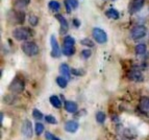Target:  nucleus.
<instances>
[{
  "mask_svg": "<svg viewBox=\"0 0 149 140\" xmlns=\"http://www.w3.org/2000/svg\"><path fill=\"white\" fill-rule=\"evenodd\" d=\"M21 49L23 50V52L28 57H35L39 53V47L35 42L31 41H26L22 44Z\"/></svg>",
  "mask_w": 149,
  "mask_h": 140,
  "instance_id": "1",
  "label": "nucleus"
},
{
  "mask_svg": "<svg viewBox=\"0 0 149 140\" xmlns=\"http://www.w3.org/2000/svg\"><path fill=\"white\" fill-rule=\"evenodd\" d=\"M13 36L18 41H26L31 37V32L27 27H18L13 32Z\"/></svg>",
  "mask_w": 149,
  "mask_h": 140,
  "instance_id": "2",
  "label": "nucleus"
},
{
  "mask_svg": "<svg viewBox=\"0 0 149 140\" xmlns=\"http://www.w3.org/2000/svg\"><path fill=\"white\" fill-rule=\"evenodd\" d=\"M146 34H147V28L145 27L144 25H137L130 32V37L134 40H139V39L144 38L146 36Z\"/></svg>",
  "mask_w": 149,
  "mask_h": 140,
  "instance_id": "3",
  "label": "nucleus"
},
{
  "mask_svg": "<svg viewBox=\"0 0 149 140\" xmlns=\"http://www.w3.org/2000/svg\"><path fill=\"white\" fill-rule=\"evenodd\" d=\"M92 35H93V38H94V40L96 41L97 43H99V44H104V43H107V35L104 30L101 29V28L95 27L94 29H93Z\"/></svg>",
  "mask_w": 149,
  "mask_h": 140,
  "instance_id": "4",
  "label": "nucleus"
},
{
  "mask_svg": "<svg viewBox=\"0 0 149 140\" xmlns=\"http://www.w3.org/2000/svg\"><path fill=\"white\" fill-rule=\"evenodd\" d=\"M21 132L26 138L32 137V134H33V130H32V125L29 120H24L22 123V127H21Z\"/></svg>",
  "mask_w": 149,
  "mask_h": 140,
  "instance_id": "5",
  "label": "nucleus"
},
{
  "mask_svg": "<svg viewBox=\"0 0 149 140\" xmlns=\"http://www.w3.org/2000/svg\"><path fill=\"white\" fill-rule=\"evenodd\" d=\"M10 90L15 93H20L24 90V82L19 78H15L10 85Z\"/></svg>",
  "mask_w": 149,
  "mask_h": 140,
  "instance_id": "6",
  "label": "nucleus"
},
{
  "mask_svg": "<svg viewBox=\"0 0 149 140\" xmlns=\"http://www.w3.org/2000/svg\"><path fill=\"white\" fill-rule=\"evenodd\" d=\"M50 44H51V55H52L53 58H60L62 52H61V49H60V46H58V43H57V40L55 39L54 36H51L50 38Z\"/></svg>",
  "mask_w": 149,
  "mask_h": 140,
  "instance_id": "7",
  "label": "nucleus"
},
{
  "mask_svg": "<svg viewBox=\"0 0 149 140\" xmlns=\"http://www.w3.org/2000/svg\"><path fill=\"white\" fill-rule=\"evenodd\" d=\"M139 109L143 114L149 115V97L148 96H143L140 99Z\"/></svg>",
  "mask_w": 149,
  "mask_h": 140,
  "instance_id": "8",
  "label": "nucleus"
},
{
  "mask_svg": "<svg viewBox=\"0 0 149 140\" xmlns=\"http://www.w3.org/2000/svg\"><path fill=\"white\" fill-rule=\"evenodd\" d=\"M127 78L134 82H143L144 80V75L140 70H132L127 73Z\"/></svg>",
  "mask_w": 149,
  "mask_h": 140,
  "instance_id": "9",
  "label": "nucleus"
},
{
  "mask_svg": "<svg viewBox=\"0 0 149 140\" xmlns=\"http://www.w3.org/2000/svg\"><path fill=\"white\" fill-rule=\"evenodd\" d=\"M145 0H132L129 6V13L130 14H136L144 6Z\"/></svg>",
  "mask_w": 149,
  "mask_h": 140,
  "instance_id": "10",
  "label": "nucleus"
},
{
  "mask_svg": "<svg viewBox=\"0 0 149 140\" xmlns=\"http://www.w3.org/2000/svg\"><path fill=\"white\" fill-rule=\"evenodd\" d=\"M55 18H56L58 22L61 24V29H60V34L61 35H65V34L68 32V28H69V25H68V22L67 20L64 18V16L60 15V14H57L55 15Z\"/></svg>",
  "mask_w": 149,
  "mask_h": 140,
  "instance_id": "11",
  "label": "nucleus"
},
{
  "mask_svg": "<svg viewBox=\"0 0 149 140\" xmlns=\"http://www.w3.org/2000/svg\"><path fill=\"white\" fill-rule=\"evenodd\" d=\"M78 127H79V125H78V123L75 121V120H69V121H67L66 125H65V129L69 133H75L78 130Z\"/></svg>",
  "mask_w": 149,
  "mask_h": 140,
  "instance_id": "12",
  "label": "nucleus"
},
{
  "mask_svg": "<svg viewBox=\"0 0 149 140\" xmlns=\"http://www.w3.org/2000/svg\"><path fill=\"white\" fill-rule=\"evenodd\" d=\"M64 106H65L66 111L69 113H75V112H77V110H78V106H77V104L74 103V102L67 100V102H65Z\"/></svg>",
  "mask_w": 149,
  "mask_h": 140,
  "instance_id": "13",
  "label": "nucleus"
},
{
  "mask_svg": "<svg viewBox=\"0 0 149 140\" xmlns=\"http://www.w3.org/2000/svg\"><path fill=\"white\" fill-rule=\"evenodd\" d=\"M60 72H61V74H62V76L66 78L67 80L71 78V69H70L67 64H62V65L60 66Z\"/></svg>",
  "mask_w": 149,
  "mask_h": 140,
  "instance_id": "14",
  "label": "nucleus"
},
{
  "mask_svg": "<svg viewBox=\"0 0 149 140\" xmlns=\"http://www.w3.org/2000/svg\"><path fill=\"white\" fill-rule=\"evenodd\" d=\"M105 16L109 19H114V20H117L119 19L120 15H119V12L117 10H115V8H109V10L105 12Z\"/></svg>",
  "mask_w": 149,
  "mask_h": 140,
  "instance_id": "15",
  "label": "nucleus"
},
{
  "mask_svg": "<svg viewBox=\"0 0 149 140\" xmlns=\"http://www.w3.org/2000/svg\"><path fill=\"white\" fill-rule=\"evenodd\" d=\"M49 100H50V104H51L54 108H56V109H60V108L62 107V102H61L60 97L56 96V95L50 96Z\"/></svg>",
  "mask_w": 149,
  "mask_h": 140,
  "instance_id": "16",
  "label": "nucleus"
},
{
  "mask_svg": "<svg viewBox=\"0 0 149 140\" xmlns=\"http://www.w3.org/2000/svg\"><path fill=\"white\" fill-rule=\"evenodd\" d=\"M75 52V48L74 46H70V45H65L63 46V53H64L66 57H71L72 55H74Z\"/></svg>",
  "mask_w": 149,
  "mask_h": 140,
  "instance_id": "17",
  "label": "nucleus"
},
{
  "mask_svg": "<svg viewBox=\"0 0 149 140\" xmlns=\"http://www.w3.org/2000/svg\"><path fill=\"white\" fill-rule=\"evenodd\" d=\"M146 50H147L146 44H144V43H140L134 48V51H136L137 55H144L146 52Z\"/></svg>",
  "mask_w": 149,
  "mask_h": 140,
  "instance_id": "18",
  "label": "nucleus"
},
{
  "mask_svg": "<svg viewBox=\"0 0 149 140\" xmlns=\"http://www.w3.org/2000/svg\"><path fill=\"white\" fill-rule=\"evenodd\" d=\"M29 1H30V0H14L15 5L19 8H26V6L29 4Z\"/></svg>",
  "mask_w": 149,
  "mask_h": 140,
  "instance_id": "19",
  "label": "nucleus"
},
{
  "mask_svg": "<svg viewBox=\"0 0 149 140\" xmlns=\"http://www.w3.org/2000/svg\"><path fill=\"white\" fill-rule=\"evenodd\" d=\"M56 84L61 88H66L68 85V80L64 76H57L56 78Z\"/></svg>",
  "mask_w": 149,
  "mask_h": 140,
  "instance_id": "20",
  "label": "nucleus"
},
{
  "mask_svg": "<svg viewBox=\"0 0 149 140\" xmlns=\"http://www.w3.org/2000/svg\"><path fill=\"white\" fill-rule=\"evenodd\" d=\"M48 5H49V8H50V10H52L53 12H58V10H61V4H60V2H57V1H55V0H51Z\"/></svg>",
  "mask_w": 149,
  "mask_h": 140,
  "instance_id": "21",
  "label": "nucleus"
},
{
  "mask_svg": "<svg viewBox=\"0 0 149 140\" xmlns=\"http://www.w3.org/2000/svg\"><path fill=\"white\" fill-rule=\"evenodd\" d=\"M80 44L84 46H88V47H94L95 46L94 42H93L91 39H89V38H86V39L80 41Z\"/></svg>",
  "mask_w": 149,
  "mask_h": 140,
  "instance_id": "22",
  "label": "nucleus"
},
{
  "mask_svg": "<svg viewBox=\"0 0 149 140\" xmlns=\"http://www.w3.org/2000/svg\"><path fill=\"white\" fill-rule=\"evenodd\" d=\"M105 118H107V116H105V114L103 112H97L96 113V120L99 123H104Z\"/></svg>",
  "mask_w": 149,
  "mask_h": 140,
  "instance_id": "23",
  "label": "nucleus"
},
{
  "mask_svg": "<svg viewBox=\"0 0 149 140\" xmlns=\"http://www.w3.org/2000/svg\"><path fill=\"white\" fill-rule=\"evenodd\" d=\"M32 116L37 120H41L44 117V116H43V113L41 112L40 110H38V109H33V111H32Z\"/></svg>",
  "mask_w": 149,
  "mask_h": 140,
  "instance_id": "24",
  "label": "nucleus"
},
{
  "mask_svg": "<svg viewBox=\"0 0 149 140\" xmlns=\"http://www.w3.org/2000/svg\"><path fill=\"white\" fill-rule=\"evenodd\" d=\"M35 131H36V134H37V135H41V134L44 132V125L41 123H36Z\"/></svg>",
  "mask_w": 149,
  "mask_h": 140,
  "instance_id": "25",
  "label": "nucleus"
},
{
  "mask_svg": "<svg viewBox=\"0 0 149 140\" xmlns=\"http://www.w3.org/2000/svg\"><path fill=\"white\" fill-rule=\"evenodd\" d=\"M64 44L65 45H70V46H74L75 44V40L73 39L72 37L70 36H67V37L64 39Z\"/></svg>",
  "mask_w": 149,
  "mask_h": 140,
  "instance_id": "26",
  "label": "nucleus"
},
{
  "mask_svg": "<svg viewBox=\"0 0 149 140\" xmlns=\"http://www.w3.org/2000/svg\"><path fill=\"white\" fill-rule=\"evenodd\" d=\"M45 120H46V123H50V125H55V123H57V121H56V119H55V117H53L52 115L45 116Z\"/></svg>",
  "mask_w": 149,
  "mask_h": 140,
  "instance_id": "27",
  "label": "nucleus"
},
{
  "mask_svg": "<svg viewBox=\"0 0 149 140\" xmlns=\"http://www.w3.org/2000/svg\"><path fill=\"white\" fill-rule=\"evenodd\" d=\"M71 73L73 75H77V76H80V75H84L85 74V71L82 69H76V68H73L71 69Z\"/></svg>",
  "mask_w": 149,
  "mask_h": 140,
  "instance_id": "28",
  "label": "nucleus"
},
{
  "mask_svg": "<svg viewBox=\"0 0 149 140\" xmlns=\"http://www.w3.org/2000/svg\"><path fill=\"white\" fill-rule=\"evenodd\" d=\"M39 22V18L37 16H30L29 17V23L31 24V26H36Z\"/></svg>",
  "mask_w": 149,
  "mask_h": 140,
  "instance_id": "29",
  "label": "nucleus"
},
{
  "mask_svg": "<svg viewBox=\"0 0 149 140\" xmlns=\"http://www.w3.org/2000/svg\"><path fill=\"white\" fill-rule=\"evenodd\" d=\"M67 1L72 10H75V8H78V0H67Z\"/></svg>",
  "mask_w": 149,
  "mask_h": 140,
  "instance_id": "30",
  "label": "nucleus"
},
{
  "mask_svg": "<svg viewBox=\"0 0 149 140\" xmlns=\"http://www.w3.org/2000/svg\"><path fill=\"white\" fill-rule=\"evenodd\" d=\"M91 55H92V52H91L90 49H84L81 51V55L84 59H89L90 57H91Z\"/></svg>",
  "mask_w": 149,
  "mask_h": 140,
  "instance_id": "31",
  "label": "nucleus"
},
{
  "mask_svg": "<svg viewBox=\"0 0 149 140\" xmlns=\"http://www.w3.org/2000/svg\"><path fill=\"white\" fill-rule=\"evenodd\" d=\"M65 6H66V10H67V13H68V14H70L72 8H71V6H70V4L68 3L67 0H65Z\"/></svg>",
  "mask_w": 149,
  "mask_h": 140,
  "instance_id": "32",
  "label": "nucleus"
},
{
  "mask_svg": "<svg viewBox=\"0 0 149 140\" xmlns=\"http://www.w3.org/2000/svg\"><path fill=\"white\" fill-rule=\"evenodd\" d=\"M45 136H46V139H48V140H52L53 138H54V136H53L52 134H51V133H49V132H46Z\"/></svg>",
  "mask_w": 149,
  "mask_h": 140,
  "instance_id": "33",
  "label": "nucleus"
},
{
  "mask_svg": "<svg viewBox=\"0 0 149 140\" xmlns=\"http://www.w3.org/2000/svg\"><path fill=\"white\" fill-rule=\"evenodd\" d=\"M112 120H113V123H120V118L118 117L117 115L113 116V117H112Z\"/></svg>",
  "mask_w": 149,
  "mask_h": 140,
  "instance_id": "34",
  "label": "nucleus"
},
{
  "mask_svg": "<svg viewBox=\"0 0 149 140\" xmlns=\"http://www.w3.org/2000/svg\"><path fill=\"white\" fill-rule=\"evenodd\" d=\"M73 24L75 25V26H76V27H78V26H79V21L77 20V19H74V20H73Z\"/></svg>",
  "mask_w": 149,
  "mask_h": 140,
  "instance_id": "35",
  "label": "nucleus"
},
{
  "mask_svg": "<svg viewBox=\"0 0 149 140\" xmlns=\"http://www.w3.org/2000/svg\"><path fill=\"white\" fill-rule=\"evenodd\" d=\"M52 140H61V139H60V138H57V137H54Z\"/></svg>",
  "mask_w": 149,
  "mask_h": 140,
  "instance_id": "36",
  "label": "nucleus"
},
{
  "mask_svg": "<svg viewBox=\"0 0 149 140\" xmlns=\"http://www.w3.org/2000/svg\"><path fill=\"white\" fill-rule=\"evenodd\" d=\"M113 1H116V0H113Z\"/></svg>",
  "mask_w": 149,
  "mask_h": 140,
  "instance_id": "37",
  "label": "nucleus"
}]
</instances>
